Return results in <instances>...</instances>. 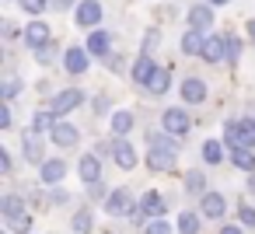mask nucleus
Returning <instances> with one entry per match:
<instances>
[{"label": "nucleus", "instance_id": "79ce46f5", "mask_svg": "<svg viewBox=\"0 0 255 234\" xmlns=\"http://www.w3.org/2000/svg\"><path fill=\"white\" fill-rule=\"evenodd\" d=\"M56 4V11H67V7H74V0H53Z\"/></svg>", "mask_w": 255, "mask_h": 234}, {"label": "nucleus", "instance_id": "aec40b11", "mask_svg": "<svg viewBox=\"0 0 255 234\" xmlns=\"http://www.w3.org/2000/svg\"><path fill=\"white\" fill-rule=\"evenodd\" d=\"M0 213H4V220H14V217H21V213H25V199L7 192L4 199H0Z\"/></svg>", "mask_w": 255, "mask_h": 234}, {"label": "nucleus", "instance_id": "0eeeda50", "mask_svg": "<svg viewBox=\"0 0 255 234\" xmlns=\"http://www.w3.org/2000/svg\"><path fill=\"white\" fill-rule=\"evenodd\" d=\"M49 35H53V32H49V25H46V21H32V25L25 28V42H28L35 53L49 46Z\"/></svg>", "mask_w": 255, "mask_h": 234}, {"label": "nucleus", "instance_id": "2f4dec72", "mask_svg": "<svg viewBox=\"0 0 255 234\" xmlns=\"http://www.w3.org/2000/svg\"><path fill=\"white\" fill-rule=\"evenodd\" d=\"M238 60H241V42H238L234 35H227V63L234 67Z\"/></svg>", "mask_w": 255, "mask_h": 234}, {"label": "nucleus", "instance_id": "423d86ee", "mask_svg": "<svg viewBox=\"0 0 255 234\" xmlns=\"http://www.w3.org/2000/svg\"><path fill=\"white\" fill-rule=\"evenodd\" d=\"M206 63H220L224 56H227V35H206V42H203V53H199Z\"/></svg>", "mask_w": 255, "mask_h": 234}, {"label": "nucleus", "instance_id": "6ab92c4d", "mask_svg": "<svg viewBox=\"0 0 255 234\" xmlns=\"http://www.w3.org/2000/svg\"><path fill=\"white\" fill-rule=\"evenodd\" d=\"M224 210H227V203H224V196L220 192H206L203 196V217H224Z\"/></svg>", "mask_w": 255, "mask_h": 234}, {"label": "nucleus", "instance_id": "473e14b6", "mask_svg": "<svg viewBox=\"0 0 255 234\" xmlns=\"http://www.w3.org/2000/svg\"><path fill=\"white\" fill-rule=\"evenodd\" d=\"M18 88H21V81H18V77H7V81H4V88H0V95H4V102H11V98L18 95Z\"/></svg>", "mask_w": 255, "mask_h": 234}, {"label": "nucleus", "instance_id": "6e6552de", "mask_svg": "<svg viewBox=\"0 0 255 234\" xmlns=\"http://www.w3.org/2000/svg\"><path fill=\"white\" fill-rule=\"evenodd\" d=\"M21 154H25L28 164H46V161H42V143H39V133H35V129H25V136H21Z\"/></svg>", "mask_w": 255, "mask_h": 234}, {"label": "nucleus", "instance_id": "58836bf2", "mask_svg": "<svg viewBox=\"0 0 255 234\" xmlns=\"http://www.w3.org/2000/svg\"><path fill=\"white\" fill-rule=\"evenodd\" d=\"M154 46H157V32H147V39H143V49H147V53H150V49H154ZM147 53H143V56H147Z\"/></svg>", "mask_w": 255, "mask_h": 234}, {"label": "nucleus", "instance_id": "e433bc0d", "mask_svg": "<svg viewBox=\"0 0 255 234\" xmlns=\"http://www.w3.org/2000/svg\"><path fill=\"white\" fill-rule=\"evenodd\" d=\"M0 171H4V175H11V154H7L4 147H0Z\"/></svg>", "mask_w": 255, "mask_h": 234}, {"label": "nucleus", "instance_id": "ddd939ff", "mask_svg": "<svg viewBox=\"0 0 255 234\" xmlns=\"http://www.w3.org/2000/svg\"><path fill=\"white\" fill-rule=\"evenodd\" d=\"M112 154H116V164H119V168H126V171L136 168V147H133V143L116 140V143H112Z\"/></svg>", "mask_w": 255, "mask_h": 234}, {"label": "nucleus", "instance_id": "c756f323", "mask_svg": "<svg viewBox=\"0 0 255 234\" xmlns=\"http://www.w3.org/2000/svg\"><path fill=\"white\" fill-rule=\"evenodd\" d=\"M7 227H11L14 234H32V213L25 210L21 217H14V220H7Z\"/></svg>", "mask_w": 255, "mask_h": 234}, {"label": "nucleus", "instance_id": "cd10ccee", "mask_svg": "<svg viewBox=\"0 0 255 234\" xmlns=\"http://www.w3.org/2000/svg\"><path fill=\"white\" fill-rule=\"evenodd\" d=\"M178 231H182V234H199V217H196L192 210H185V213L178 217Z\"/></svg>", "mask_w": 255, "mask_h": 234}, {"label": "nucleus", "instance_id": "412c9836", "mask_svg": "<svg viewBox=\"0 0 255 234\" xmlns=\"http://www.w3.org/2000/svg\"><path fill=\"white\" fill-rule=\"evenodd\" d=\"M63 175H67V164H63V161H46V164H42V182H46V185H60Z\"/></svg>", "mask_w": 255, "mask_h": 234}, {"label": "nucleus", "instance_id": "4468645a", "mask_svg": "<svg viewBox=\"0 0 255 234\" xmlns=\"http://www.w3.org/2000/svg\"><path fill=\"white\" fill-rule=\"evenodd\" d=\"M49 136H53V143H56V147H74V143L81 140V133H77L70 122H56Z\"/></svg>", "mask_w": 255, "mask_h": 234}, {"label": "nucleus", "instance_id": "f704fd0d", "mask_svg": "<svg viewBox=\"0 0 255 234\" xmlns=\"http://www.w3.org/2000/svg\"><path fill=\"white\" fill-rule=\"evenodd\" d=\"M21 7H25L28 14H42V11H46V0H21Z\"/></svg>", "mask_w": 255, "mask_h": 234}, {"label": "nucleus", "instance_id": "a18cd8bd", "mask_svg": "<svg viewBox=\"0 0 255 234\" xmlns=\"http://www.w3.org/2000/svg\"><path fill=\"white\" fill-rule=\"evenodd\" d=\"M210 4H231V0H210Z\"/></svg>", "mask_w": 255, "mask_h": 234}, {"label": "nucleus", "instance_id": "9d476101", "mask_svg": "<svg viewBox=\"0 0 255 234\" xmlns=\"http://www.w3.org/2000/svg\"><path fill=\"white\" fill-rule=\"evenodd\" d=\"M98 21H102V4H95V0L77 4V25H81V28H95Z\"/></svg>", "mask_w": 255, "mask_h": 234}, {"label": "nucleus", "instance_id": "f8f14e48", "mask_svg": "<svg viewBox=\"0 0 255 234\" xmlns=\"http://www.w3.org/2000/svg\"><path fill=\"white\" fill-rule=\"evenodd\" d=\"M182 98H185L189 105H199V102H206V81H199V77H189V81H182Z\"/></svg>", "mask_w": 255, "mask_h": 234}, {"label": "nucleus", "instance_id": "f3484780", "mask_svg": "<svg viewBox=\"0 0 255 234\" xmlns=\"http://www.w3.org/2000/svg\"><path fill=\"white\" fill-rule=\"evenodd\" d=\"M154 70H157V63H154L150 56H140V60L133 63V81L147 88V84H150V77H154Z\"/></svg>", "mask_w": 255, "mask_h": 234}, {"label": "nucleus", "instance_id": "1a4fd4ad", "mask_svg": "<svg viewBox=\"0 0 255 234\" xmlns=\"http://www.w3.org/2000/svg\"><path fill=\"white\" fill-rule=\"evenodd\" d=\"M77 171H81V178L88 185H98L102 182V161H98V154H84L81 164H77Z\"/></svg>", "mask_w": 255, "mask_h": 234}, {"label": "nucleus", "instance_id": "a211bd4d", "mask_svg": "<svg viewBox=\"0 0 255 234\" xmlns=\"http://www.w3.org/2000/svg\"><path fill=\"white\" fill-rule=\"evenodd\" d=\"M168 88H171V67H157L154 77H150V84H147V91L150 95H164Z\"/></svg>", "mask_w": 255, "mask_h": 234}, {"label": "nucleus", "instance_id": "c9c22d12", "mask_svg": "<svg viewBox=\"0 0 255 234\" xmlns=\"http://www.w3.org/2000/svg\"><path fill=\"white\" fill-rule=\"evenodd\" d=\"M241 224L245 227H255V206H241Z\"/></svg>", "mask_w": 255, "mask_h": 234}, {"label": "nucleus", "instance_id": "a878e982", "mask_svg": "<svg viewBox=\"0 0 255 234\" xmlns=\"http://www.w3.org/2000/svg\"><path fill=\"white\" fill-rule=\"evenodd\" d=\"M53 126H56V116L53 112H35V119H32V129L35 133H53Z\"/></svg>", "mask_w": 255, "mask_h": 234}, {"label": "nucleus", "instance_id": "ea45409f", "mask_svg": "<svg viewBox=\"0 0 255 234\" xmlns=\"http://www.w3.org/2000/svg\"><path fill=\"white\" fill-rule=\"evenodd\" d=\"M56 203H67V192H63V189H53V206H56Z\"/></svg>", "mask_w": 255, "mask_h": 234}, {"label": "nucleus", "instance_id": "7ed1b4c3", "mask_svg": "<svg viewBox=\"0 0 255 234\" xmlns=\"http://www.w3.org/2000/svg\"><path fill=\"white\" fill-rule=\"evenodd\" d=\"M105 210H109L112 217H133V213H136V210H133V192H129V189L109 192V196H105Z\"/></svg>", "mask_w": 255, "mask_h": 234}, {"label": "nucleus", "instance_id": "72a5a7b5", "mask_svg": "<svg viewBox=\"0 0 255 234\" xmlns=\"http://www.w3.org/2000/svg\"><path fill=\"white\" fill-rule=\"evenodd\" d=\"M147 234H171V224L168 220H150L147 224Z\"/></svg>", "mask_w": 255, "mask_h": 234}, {"label": "nucleus", "instance_id": "c85d7f7f", "mask_svg": "<svg viewBox=\"0 0 255 234\" xmlns=\"http://www.w3.org/2000/svg\"><path fill=\"white\" fill-rule=\"evenodd\" d=\"M185 189L206 196V175H203V171H189V175H185Z\"/></svg>", "mask_w": 255, "mask_h": 234}, {"label": "nucleus", "instance_id": "b1692460", "mask_svg": "<svg viewBox=\"0 0 255 234\" xmlns=\"http://www.w3.org/2000/svg\"><path fill=\"white\" fill-rule=\"evenodd\" d=\"M133 126H136L133 112H112V133H116V136H126Z\"/></svg>", "mask_w": 255, "mask_h": 234}, {"label": "nucleus", "instance_id": "2eb2a0df", "mask_svg": "<svg viewBox=\"0 0 255 234\" xmlns=\"http://www.w3.org/2000/svg\"><path fill=\"white\" fill-rule=\"evenodd\" d=\"M140 210L161 220V217L168 213V203H164V196H161V192H143V199H140Z\"/></svg>", "mask_w": 255, "mask_h": 234}, {"label": "nucleus", "instance_id": "f257e3e1", "mask_svg": "<svg viewBox=\"0 0 255 234\" xmlns=\"http://www.w3.org/2000/svg\"><path fill=\"white\" fill-rule=\"evenodd\" d=\"M175 157H178V143L171 136L154 133L150 136V150H147V168L150 171H171L175 168Z\"/></svg>", "mask_w": 255, "mask_h": 234}, {"label": "nucleus", "instance_id": "39448f33", "mask_svg": "<svg viewBox=\"0 0 255 234\" xmlns=\"http://www.w3.org/2000/svg\"><path fill=\"white\" fill-rule=\"evenodd\" d=\"M81 102H84V91H77V88H67V91H60V95L53 98V109H49V112L60 119V116H67V112H74Z\"/></svg>", "mask_w": 255, "mask_h": 234}, {"label": "nucleus", "instance_id": "4be33fe9", "mask_svg": "<svg viewBox=\"0 0 255 234\" xmlns=\"http://www.w3.org/2000/svg\"><path fill=\"white\" fill-rule=\"evenodd\" d=\"M109 49H112V42H109L105 32H91L88 35V53L91 56H109Z\"/></svg>", "mask_w": 255, "mask_h": 234}, {"label": "nucleus", "instance_id": "393cba45", "mask_svg": "<svg viewBox=\"0 0 255 234\" xmlns=\"http://www.w3.org/2000/svg\"><path fill=\"white\" fill-rule=\"evenodd\" d=\"M203 161L206 164H220L224 161V143L220 140H206L203 143Z\"/></svg>", "mask_w": 255, "mask_h": 234}, {"label": "nucleus", "instance_id": "4c0bfd02", "mask_svg": "<svg viewBox=\"0 0 255 234\" xmlns=\"http://www.w3.org/2000/svg\"><path fill=\"white\" fill-rule=\"evenodd\" d=\"M7 126H14V122H11V109L4 105V109H0V129H7Z\"/></svg>", "mask_w": 255, "mask_h": 234}, {"label": "nucleus", "instance_id": "20e7f679", "mask_svg": "<svg viewBox=\"0 0 255 234\" xmlns=\"http://www.w3.org/2000/svg\"><path fill=\"white\" fill-rule=\"evenodd\" d=\"M161 126H164V133L182 136V133H189L192 119H189V112H185V109H168V112L161 116Z\"/></svg>", "mask_w": 255, "mask_h": 234}, {"label": "nucleus", "instance_id": "a19ab883", "mask_svg": "<svg viewBox=\"0 0 255 234\" xmlns=\"http://www.w3.org/2000/svg\"><path fill=\"white\" fill-rule=\"evenodd\" d=\"M220 234H241V227H234V224H224V227H220Z\"/></svg>", "mask_w": 255, "mask_h": 234}, {"label": "nucleus", "instance_id": "c03bdc74", "mask_svg": "<svg viewBox=\"0 0 255 234\" xmlns=\"http://www.w3.org/2000/svg\"><path fill=\"white\" fill-rule=\"evenodd\" d=\"M248 189H252V192H255V178H248Z\"/></svg>", "mask_w": 255, "mask_h": 234}, {"label": "nucleus", "instance_id": "f03ea898", "mask_svg": "<svg viewBox=\"0 0 255 234\" xmlns=\"http://www.w3.org/2000/svg\"><path fill=\"white\" fill-rule=\"evenodd\" d=\"M224 140H227V147H234V150H255V122H252V119H234V122H227Z\"/></svg>", "mask_w": 255, "mask_h": 234}, {"label": "nucleus", "instance_id": "bb28decb", "mask_svg": "<svg viewBox=\"0 0 255 234\" xmlns=\"http://www.w3.org/2000/svg\"><path fill=\"white\" fill-rule=\"evenodd\" d=\"M231 161H234L241 171H255V150H234Z\"/></svg>", "mask_w": 255, "mask_h": 234}, {"label": "nucleus", "instance_id": "7c9ffc66", "mask_svg": "<svg viewBox=\"0 0 255 234\" xmlns=\"http://www.w3.org/2000/svg\"><path fill=\"white\" fill-rule=\"evenodd\" d=\"M91 231V210H77L74 213V234H88Z\"/></svg>", "mask_w": 255, "mask_h": 234}, {"label": "nucleus", "instance_id": "5701e85b", "mask_svg": "<svg viewBox=\"0 0 255 234\" xmlns=\"http://www.w3.org/2000/svg\"><path fill=\"white\" fill-rule=\"evenodd\" d=\"M203 42H206V35H203V32H196V28H189V32L182 35V53H185V56L203 53Z\"/></svg>", "mask_w": 255, "mask_h": 234}, {"label": "nucleus", "instance_id": "37998d69", "mask_svg": "<svg viewBox=\"0 0 255 234\" xmlns=\"http://www.w3.org/2000/svg\"><path fill=\"white\" fill-rule=\"evenodd\" d=\"M248 39L255 42V21H248Z\"/></svg>", "mask_w": 255, "mask_h": 234}, {"label": "nucleus", "instance_id": "dca6fc26", "mask_svg": "<svg viewBox=\"0 0 255 234\" xmlns=\"http://www.w3.org/2000/svg\"><path fill=\"white\" fill-rule=\"evenodd\" d=\"M213 25V11L206 7V4H196L192 11H189V28H196V32H206Z\"/></svg>", "mask_w": 255, "mask_h": 234}, {"label": "nucleus", "instance_id": "9b49d317", "mask_svg": "<svg viewBox=\"0 0 255 234\" xmlns=\"http://www.w3.org/2000/svg\"><path fill=\"white\" fill-rule=\"evenodd\" d=\"M88 63H91V53H88V49H81V46L67 49V56H63V67H67L70 74H84V70H88Z\"/></svg>", "mask_w": 255, "mask_h": 234}]
</instances>
